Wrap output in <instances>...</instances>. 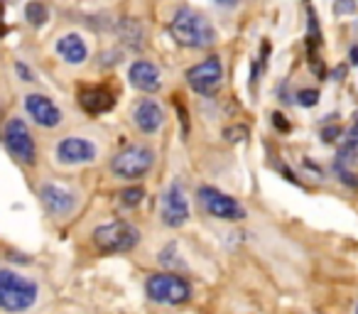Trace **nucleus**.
Segmentation results:
<instances>
[{
    "label": "nucleus",
    "mask_w": 358,
    "mask_h": 314,
    "mask_svg": "<svg viewBox=\"0 0 358 314\" xmlns=\"http://www.w3.org/2000/svg\"><path fill=\"white\" fill-rule=\"evenodd\" d=\"M348 62H351L353 66H358V47H351V52H348Z\"/></svg>",
    "instance_id": "obj_27"
},
{
    "label": "nucleus",
    "mask_w": 358,
    "mask_h": 314,
    "mask_svg": "<svg viewBox=\"0 0 358 314\" xmlns=\"http://www.w3.org/2000/svg\"><path fill=\"white\" fill-rule=\"evenodd\" d=\"M40 199L52 216H66V214H71L76 206L74 192H69L66 187H59V185H50V182L40 187Z\"/></svg>",
    "instance_id": "obj_11"
},
{
    "label": "nucleus",
    "mask_w": 358,
    "mask_h": 314,
    "mask_svg": "<svg viewBox=\"0 0 358 314\" xmlns=\"http://www.w3.org/2000/svg\"><path fill=\"white\" fill-rule=\"evenodd\" d=\"M3 143H6L8 152L20 160L22 165H35L37 162V148L27 123L22 118H10L3 128Z\"/></svg>",
    "instance_id": "obj_6"
},
{
    "label": "nucleus",
    "mask_w": 358,
    "mask_h": 314,
    "mask_svg": "<svg viewBox=\"0 0 358 314\" xmlns=\"http://www.w3.org/2000/svg\"><path fill=\"white\" fill-rule=\"evenodd\" d=\"M128 79L135 89L145 91V94H155V91H159V86H162V76H159L157 66L150 64V62H143V59L135 62V64L130 66Z\"/></svg>",
    "instance_id": "obj_15"
},
{
    "label": "nucleus",
    "mask_w": 358,
    "mask_h": 314,
    "mask_svg": "<svg viewBox=\"0 0 358 314\" xmlns=\"http://www.w3.org/2000/svg\"><path fill=\"white\" fill-rule=\"evenodd\" d=\"M133 123L138 125V130L145 135L157 133L164 123V113H162V108H159V104H155V101H150V99H143L133 110Z\"/></svg>",
    "instance_id": "obj_14"
},
{
    "label": "nucleus",
    "mask_w": 358,
    "mask_h": 314,
    "mask_svg": "<svg viewBox=\"0 0 358 314\" xmlns=\"http://www.w3.org/2000/svg\"><path fill=\"white\" fill-rule=\"evenodd\" d=\"M334 170L336 177L348 187H358V148H348L343 145L341 152L334 160Z\"/></svg>",
    "instance_id": "obj_16"
},
{
    "label": "nucleus",
    "mask_w": 358,
    "mask_h": 314,
    "mask_svg": "<svg viewBox=\"0 0 358 314\" xmlns=\"http://www.w3.org/2000/svg\"><path fill=\"white\" fill-rule=\"evenodd\" d=\"M224 138L229 140V143H243V140L248 138V128H245V125H231V128L224 130Z\"/></svg>",
    "instance_id": "obj_22"
},
{
    "label": "nucleus",
    "mask_w": 358,
    "mask_h": 314,
    "mask_svg": "<svg viewBox=\"0 0 358 314\" xmlns=\"http://www.w3.org/2000/svg\"><path fill=\"white\" fill-rule=\"evenodd\" d=\"M55 155L62 165H86L96 160V145L86 138H64L57 143Z\"/></svg>",
    "instance_id": "obj_10"
},
{
    "label": "nucleus",
    "mask_w": 358,
    "mask_h": 314,
    "mask_svg": "<svg viewBox=\"0 0 358 314\" xmlns=\"http://www.w3.org/2000/svg\"><path fill=\"white\" fill-rule=\"evenodd\" d=\"M294 99H297V104L304 106V108H312V106L319 104V91L317 89H302V91H297Z\"/></svg>",
    "instance_id": "obj_21"
},
{
    "label": "nucleus",
    "mask_w": 358,
    "mask_h": 314,
    "mask_svg": "<svg viewBox=\"0 0 358 314\" xmlns=\"http://www.w3.org/2000/svg\"><path fill=\"white\" fill-rule=\"evenodd\" d=\"M25 108L27 113L35 118L37 125L42 128H55V125L62 123V110L57 108V104L50 99V96H42V94H30L25 96Z\"/></svg>",
    "instance_id": "obj_12"
},
{
    "label": "nucleus",
    "mask_w": 358,
    "mask_h": 314,
    "mask_svg": "<svg viewBox=\"0 0 358 314\" xmlns=\"http://www.w3.org/2000/svg\"><path fill=\"white\" fill-rule=\"evenodd\" d=\"M353 10H356V0H336L334 3V13L336 15H348Z\"/></svg>",
    "instance_id": "obj_23"
},
{
    "label": "nucleus",
    "mask_w": 358,
    "mask_h": 314,
    "mask_svg": "<svg viewBox=\"0 0 358 314\" xmlns=\"http://www.w3.org/2000/svg\"><path fill=\"white\" fill-rule=\"evenodd\" d=\"M199 201L204 204V209L209 211L214 219L221 221H241L245 216V209L234 199V197L224 194L216 187H201L199 190Z\"/></svg>",
    "instance_id": "obj_9"
},
{
    "label": "nucleus",
    "mask_w": 358,
    "mask_h": 314,
    "mask_svg": "<svg viewBox=\"0 0 358 314\" xmlns=\"http://www.w3.org/2000/svg\"><path fill=\"white\" fill-rule=\"evenodd\" d=\"M159 216H162V224L169 226V229H179V226H185L189 221V201H187L185 190H182L179 182H172L162 194Z\"/></svg>",
    "instance_id": "obj_8"
},
{
    "label": "nucleus",
    "mask_w": 358,
    "mask_h": 314,
    "mask_svg": "<svg viewBox=\"0 0 358 314\" xmlns=\"http://www.w3.org/2000/svg\"><path fill=\"white\" fill-rule=\"evenodd\" d=\"M94 243L101 253H128L140 243V231L128 221H113L94 231Z\"/></svg>",
    "instance_id": "obj_3"
},
{
    "label": "nucleus",
    "mask_w": 358,
    "mask_h": 314,
    "mask_svg": "<svg viewBox=\"0 0 358 314\" xmlns=\"http://www.w3.org/2000/svg\"><path fill=\"white\" fill-rule=\"evenodd\" d=\"M356 314H358V309H356Z\"/></svg>",
    "instance_id": "obj_29"
},
{
    "label": "nucleus",
    "mask_w": 358,
    "mask_h": 314,
    "mask_svg": "<svg viewBox=\"0 0 358 314\" xmlns=\"http://www.w3.org/2000/svg\"><path fill=\"white\" fill-rule=\"evenodd\" d=\"M15 71H17V76H20L22 81H35V74L30 71V66L22 64V62H17V64H15Z\"/></svg>",
    "instance_id": "obj_24"
},
{
    "label": "nucleus",
    "mask_w": 358,
    "mask_h": 314,
    "mask_svg": "<svg viewBox=\"0 0 358 314\" xmlns=\"http://www.w3.org/2000/svg\"><path fill=\"white\" fill-rule=\"evenodd\" d=\"M216 3H219V6H224V8H234L238 0H216Z\"/></svg>",
    "instance_id": "obj_28"
},
{
    "label": "nucleus",
    "mask_w": 358,
    "mask_h": 314,
    "mask_svg": "<svg viewBox=\"0 0 358 314\" xmlns=\"http://www.w3.org/2000/svg\"><path fill=\"white\" fill-rule=\"evenodd\" d=\"M57 52L66 64H84L89 57V47L81 40V35H64L57 42Z\"/></svg>",
    "instance_id": "obj_17"
},
{
    "label": "nucleus",
    "mask_w": 358,
    "mask_h": 314,
    "mask_svg": "<svg viewBox=\"0 0 358 314\" xmlns=\"http://www.w3.org/2000/svg\"><path fill=\"white\" fill-rule=\"evenodd\" d=\"M145 292L150 294V299L162 304H182L192 297V287L185 278L172 273H157L150 275L145 283Z\"/></svg>",
    "instance_id": "obj_5"
},
{
    "label": "nucleus",
    "mask_w": 358,
    "mask_h": 314,
    "mask_svg": "<svg viewBox=\"0 0 358 314\" xmlns=\"http://www.w3.org/2000/svg\"><path fill=\"white\" fill-rule=\"evenodd\" d=\"M37 285L13 270H0V309L25 312L35 304Z\"/></svg>",
    "instance_id": "obj_2"
},
{
    "label": "nucleus",
    "mask_w": 358,
    "mask_h": 314,
    "mask_svg": "<svg viewBox=\"0 0 358 314\" xmlns=\"http://www.w3.org/2000/svg\"><path fill=\"white\" fill-rule=\"evenodd\" d=\"M143 199H145L143 187H128V190L120 192V204L123 206H138Z\"/></svg>",
    "instance_id": "obj_20"
},
{
    "label": "nucleus",
    "mask_w": 358,
    "mask_h": 314,
    "mask_svg": "<svg viewBox=\"0 0 358 314\" xmlns=\"http://www.w3.org/2000/svg\"><path fill=\"white\" fill-rule=\"evenodd\" d=\"M155 165V155L145 145H128L110 160V172L120 180H140Z\"/></svg>",
    "instance_id": "obj_4"
},
{
    "label": "nucleus",
    "mask_w": 358,
    "mask_h": 314,
    "mask_svg": "<svg viewBox=\"0 0 358 314\" xmlns=\"http://www.w3.org/2000/svg\"><path fill=\"white\" fill-rule=\"evenodd\" d=\"M8 27H6V6H3V0H0V37H6Z\"/></svg>",
    "instance_id": "obj_26"
},
{
    "label": "nucleus",
    "mask_w": 358,
    "mask_h": 314,
    "mask_svg": "<svg viewBox=\"0 0 358 314\" xmlns=\"http://www.w3.org/2000/svg\"><path fill=\"white\" fill-rule=\"evenodd\" d=\"M169 32H172L174 42L179 47H187V50H209L216 45L214 25L192 8H179L174 13L172 22H169Z\"/></svg>",
    "instance_id": "obj_1"
},
{
    "label": "nucleus",
    "mask_w": 358,
    "mask_h": 314,
    "mask_svg": "<svg viewBox=\"0 0 358 314\" xmlns=\"http://www.w3.org/2000/svg\"><path fill=\"white\" fill-rule=\"evenodd\" d=\"M25 17L32 27H42L47 22V8L42 6L40 0H32L25 6Z\"/></svg>",
    "instance_id": "obj_19"
},
{
    "label": "nucleus",
    "mask_w": 358,
    "mask_h": 314,
    "mask_svg": "<svg viewBox=\"0 0 358 314\" xmlns=\"http://www.w3.org/2000/svg\"><path fill=\"white\" fill-rule=\"evenodd\" d=\"M79 106L89 115H101L113 108L115 96H113V91L106 89V86H84V89L79 91Z\"/></svg>",
    "instance_id": "obj_13"
},
{
    "label": "nucleus",
    "mask_w": 358,
    "mask_h": 314,
    "mask_svg": "<svg viewBox=\"0 0 358 314\" xmlns=\"http://www.w3.org/2000/svg\"><path fill=\"white\" fill-rule=\"evenodd\" d=\"M273 125L280 130V133H289V123L282 113H273Z\"/></svg>",
    "instance_id": "obj_25"
},
{
    "label": "nucleus",
    "mask_w": 358,
    "mask_h": 314,
    "mask_svg": "<svg viewBox=\"0 0 358 314\" xmlns=\"http://www.w3.org/2000/svg\"><path fill=\"white\" fill-rule=\"evenodd\" d=\"M221 81H224V64L219 57H206L204 62H199L187 71V84L199 96L219 94Z\"/></svg>",
    "instance_id": "obj_7"
},
{
    "label": "nucleus",
    "mask_w": 358,
    "mask_h": 314,
    "mask_svg": "<svg viewBox=\"0 0 358 314\" xmlns=\"http://www.w3.org/2000/svg\"><path fill=\"white\" fill-rule=\"evenodd\" d=\"M120 35L125 37V45L130 47H143V27L138 25L135 20H125L123 27H120Z\"/></svg>",
    "instance_id": "obj_18"
}]
</instances>
